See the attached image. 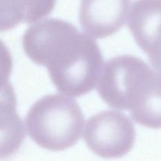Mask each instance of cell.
<instances>
[{"label": "cell", "instance_id": "cell-1", "mask_svg": "<svg viewBox=\"0 0 161 161\" xmlns=\"http://www.w3.org/2000/svg\"><path fill=\"white\" fill-rule=\"evenodd\" d=\"M25 54L47 69L58 91L69 97L91 92L103 68L97 42L65 20L50 18L27 28L22 38Z\"/></svg>", "mask_w": 161, "mask_h": 161}, {"label": "cell", "instance_id": "cell-2", "mask_svg": "<svg viewBox=\"0 0 161 161\" xmlns=\"http://www.w3.org/2000/svg\"><path fill=\"white\" fill-rule=\"evenodd\" d=\"M98 95L111 108L129 110L134 120L161 128V72L133 55L108 60L102 68Z\"/></svg>", "mask_w": 161, "mask_h": 161}, {"label": "cell", "instance_id": "cell-3", "mask_svg": "<svg viewBox=\"0 0 161 161\" xmlns=\"http://www.w3.org/2000/svg\"><path fill=\"white\" fill-rule=\"evenodd\" d=\"M84 116L78 102L61 94H49L35 102L27 113L30 138L47 150L63 151L81 138Z\"/></svg>", "mask_w": 161, "mask_h": 161}, {"label": "cell", "instance_id": "cell-4", "mask_svg": "<svg viewBox=\"0 0 161 161\" xmlns=\"http://www.w3.org/2000/svg\"><path fill=\"white\" fill-rule=\"evenodd\" d=\"M135 137V126L127 115L105 110L88 119L83 138L94 154L102 158L115 159L131 150Z\"/></svg>", "mask_w": 161, "mask_h": 161}, {"label": "cell", "instance_id": "cell-5", "mask_svg": "<svg viewBox=\"0 0 161 161\" xmlns=\"http://www.w3.org/2000/svg\"><path fill=\"white\" fill-rule=\"evenodd\" d=\"M127 26L152 65L161 72V0H136L130 7Z\"/></svg>", "mask_w": 161, "mask_h": 161}, {"label": "cell", "instance_id": "cell-6", "mask_svg": "<svg viewBox=\"0 0 161 161\" xmlns=\"http://www.w3.org/2000/svg\"><path fill=\"white\" fill-rule=\"evenodd\" d=\"M130 0H81L79 20L86 34L106 38L123 28Z\"/></svg>", "mask_w": 161, "mask_h": 161}, {"label": "cell", "instance_id": "cell-7", "mask_svg": "<svg viewBox=\"0 0 161 161\" xmlns=\"http://www.w3.org/2000/svg\"><path fill=\"white\" fill-rule=\"evenodd\" d=\"M25 138L24 124L17 113L15 91L9 83L0 90V160L14 155Z\"/></svg>", "mask_w": 161, "mask_h": 161}, {"label": "cell", "instance_id": "cell-8", "mask_svg": "<svg viewBox=\"0 0 161 161\" xmlns=\"http://www.w3.org/2000/svg\"><path fill=\"white\" fill-rule=\"evenodd\" d=\"M56 0H0V31L20 23L40 21L53 11Z\"/></svg>", "mask_w": 161, "mask_h": 161}, {"label": "cell", "instance_id": "cell-9", "mask_svg": "<svg viewBox=\"0 0 161 161\" xmlns=\"http://www.w3.org/2000/svg\"><path fill=\"white\" fill-rule=\"evenodd\" d=\"M13 70V58L9 49L0 39V90L7 86Z\"/></svg>", "mask_w": 161, "mask_h": 161}]
</instances>
